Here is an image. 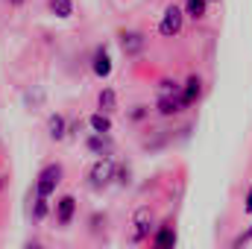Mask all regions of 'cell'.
<instances>
[{"instance_id":"obj_16","label":"cell","mask_w":252,"mask_h":249,"mask_svg":"<svg viewBox=\"0 0 252 249\" xmlns=\"http://www.w3.org/2000/svg\"><path fill=\"white\" fill-rule=\"evenodd\" d=\"M179 82L176 79H170V76H161L158 79V97H179Z\"/></svg>"},{"instance_id":"obj_6","label":"cell","mask_w":252,"mask_h":249,"mask_svg":"<svg viewBox=\"0 0 252 249\" xmlns=\"http://www.w3.org/2000/svg\"><path fill=\"white\" fill-rule=\"evenodd\" d=\"M144 47H147L144 32L129 30V32H124V35H121V50H124L126 56H141V53H144Z\"/></svg>"},{"instance_id":"obj_7","label":"cell","mask_w":252,"mask_h":249,"mask_svg":"<svg viewBox=\"0 0 252 249\" xmlns=\"http://www.w3.org/2000/svg\"><path fill=\"white\" fill-rule=\"evenodd\" d=\"M85 150H88L91 156L109 158V153H112V135H97V132H91V135L85 138Z\"/></svg>"},{"instance_id":"obj_3","label":"cell","mask_w":252,"mask_h":249,"mask_svg":"<svg viewBox=\"0 0 252 249\" xmlns=\"http://www.w3.org/2000/svg\"><path fill=\"white\" fill-rule=\"evenodd\" d=\"M182 24H185V12L179 6H167L164 15H161V21H158V32L164 38H173V35L182 32Z\"/></svg>"},{"instance_id":"obj_1","label":"cell","mask_w":252,"mask_h":249,"mask_svg":"<svg viewBox=\"0 0 252 249\" xmlns=\"http://www.w3.org/2000/svg\"><path fill=\"white\" fill-rule=\"evenodd\" d=\"M62 176H64V167L59 164V161L44 164V167H41V173H38V179H35V196L50 199V196L56 193L59 182H62Z\"/></svg>"},{"instance_id":"obj_18","label":"cell","mask_w":252,"mask_h":249,"mask_svg":"<svg viewBox=\"0 0 252 249\" xmlns=\"http://www.w3.org/2000/svg\"><path fill=\"white\" fill-rule=\"evenodd\" d=\"M50 12L56 15V18H70L73 15V0H50Z\"/></svg>"},{"instance_id":"obj_4","label":"cell","mask_w":252,"mask_h":249,"mask_svg":"<svg viewBox=\"0 0 252 249\" xmlns=\"http://www.w3.org/2000/svg\"><path fill=\"white\" fill-rule=\"evenodd\" d=\"M53 217H56V226L59 229H67L73 223V217H76V196H70V193L59 196L56 199V208H53Z\"/></svg>"},{"instance_id":"obj_25","label":"cell","mask_w":252,"mask_h":249,"mask_svg":"<svg viewBox=\"0 0 252 249\" xmlns=\"http://www.w3.org/2000/svg\"><path fill=\"white\" fill-rule=\"evenodd\" d=\"M205 3H208V0H205Z\"/></svg>"},{"instance_id":"obj_2","label":"cell","mask_w":252,"mask_h":249,"mask_svg":"<svg viewBox=\"0 0 252 249\" xmlns=\"http://www.w3.org/2000/svg\"><path fill=\"white\" fill-rule=\"evenodd\" d=\"M115 170H118L115 158H97V161L91 164V170H88V185L94 187V190L109 187L115 182Z\"/></svg>"},{"instance_id":"obj_12","label":"cell","mask_w":252,"mask_h":249,"mask_svg":"<svg viewBox=\"0 0 252 249\" xmlns=\"http://www.w3.org/2000/svg\"><path fill=\"white\" fill-rule=\"evenodd\" d=\"M156 112H158L161 118H173V115H179V112H185V109H182L179 97H158V100H156Z\"/></svg>"},{"instance_id":"obj_22","label":"cell","mask_w":252,"mask_h":249,"mask_svg":"<svg viewBox=\"0 0 252 249\" xmlns=\"http://www.w3.org/2000/svg\"><path fill=\"white\" fill-rule=\"evenodd\" d=\"M24 249H47V247H44V244H38V241H30Z\"/></svg>"},{"instance_id":"obj_15","label":"cell","mask_w":252,"mask_h":249,"mask_svg":"<svg viewBox=\"0 0 252 249\" xmlns=\"http://www.w3.org/2000/svg\"><path fill=\"white\" fill-rule=\"evenodd\" d=\"M47 214H50V199H44V196H35V199H32V223H41V220H47Z\"/></svg>"},{"instance_id":"obj_11","label":"cell","mask_w":252,"mask_h":249,"mask_svg":"<svg viewBox=\"0 0 252 249\" xmlns=\"http://www.w3.org/2000/svg\"><path fill=\"white\" fill-rule=\"evenodd\" d=\"M47 135H50L53 141H62V138H67V121H64V115L53 112V115L47 118Z\"/></svg>"},{"instance_id":"obj_5","label":"cell","mask_w":252,"mask_h":249,"mask_svg":"<svg viewBox=\"0 0 252 249\" xmlns=\"http://www.w3.org/2000/svg\"><path fill=\"white\" fill-rule=\"evenodd\" d=\"M150 232H153V211L147 205H141L135 211V217H132V241L138 244V241L150 238Z\"/></svg>"},{"instance_id":"obj_21","label":"cell","mask_w":252,"mask_h":249,"mask_svg":"<svg viewBox=\"0 0 252 249\" xmlns=\"http://www.w3.org/2000/svg\"><path fill=\"white\" fill-rule=\"evenodd\" d=\"M244 211H247V214H252V185L247 187V199H244Z\"/></svg>"},{"instance_id":"obj_24","label":"cell","mask_w":252,"mask_h":249,"mask_svg":"<svg viewBox=\"0 0 252 249\" xmlns=\"http://www.w3.org/2000/svg\"><path fill=\"white\" fill-rule=\"evenodd\" d=\"M3 182H6V179H3V176H0V187H3Z\"/></svg>"},{"instance_id":"obj_17","label":"cell","mask_w":252,"mask_h":249,"mask_svg":"<svg viewBox=\"0 0 252 249\" xmlns=\"http://www.w3.org/2000/svg\"><path fill=\"white\" fill-rule=\"evenodd\" d=\"M205 9H208V3H205V0H188L182 12H185L188 18H193V21H202V18H205Z\"/></svg>"},{"instance_id":"obj_20","label":"cell","mask_w":252,"mask_h":249,"mask_svg":"<svg viewBox=\"0 0 252 249\" xmlns=\"http://www.w3.org/2000/svg\"><path fill=\"white\" fill-rule=\"evenodd\" d=\"M147 115H150V109H147V106H132V112H129V118H132V121H144Z\"/></svg>"},{"instance_id":"obj_8","label":"cell","mask_w":252,"mask_h":249,"mask_svg":"<svg viewBox=\"0 0 252 249\" xmlns=\"http://www.w3.org/2000/svg\"><path fill=\"white\" fill-rule=\"evenodd\" d=\"M199 94H202V79H199V76H188V82L179 88V103H182V109L193 106V103L199 100Z\"/></svg>"},{"instance_id":"obj_14","label":"cell","mask_w":252,"mask_h":249,"mask_svg":"<svg viewBox=\"0 0 252 249\" xmlns=\"http://www.w3.org/2000/svg\"><path fill=\"white\" fill-rule=\"evenodd\" d=\"M88 126H91V132H97V135H109V132H112V118L103 115V112H94V115L88 118Z\"/></svg>"},{"instance_id":"obj_19","label":"cell","mask_w":252,"mask_h":249,"mask_svg":"<svg viewBox=\"0 0 252 249\" xmlns=\"http://www.w3.org/2000/svg\"><path fill=\"white\" fill-rule=\"evenodd\" d=\"M252 244V226H247V232H241L238 238H235V244H232V249H247Z\"/></svg>"},{"instance_id":"obj_23","label":"cell","mask_w":252,"mask_h":249,"mask_svg":"<svg viewBox=\"0 0 252 249\" xmlns=\"http://www.w3.org/2000/svg\"><path fill=\"white\" fill-rule=\"evenodd\" d=\"M6 3H9V6H24L27 0H6Z\"/></svg>"},{"instance_id":"obj_10","label":"cell","mask_w":252,"mask_h":249,"mask_svg":"<svg viewBox=\"0 0 252 249\" xmlns=\"http://www.w3.org/2000/svg\"><path fill=\"white\" fill-rule=\"evenodd\" d=\"M91 70H94L100 79H106V76L112 73V56H109V50H106V47H97L94 62H91Z\"/></svg>"},{"instance_id":"obj_13","label":"cell","mask_w":252,"mask_h":249,"mask_svg":"<svg viewBox=\"0 0 252 249\" xmlns=\"http://www.w3.org/2000/svg\"><path fill=\"white\" fill-rule=\"evenodd\" d=\"M97 106H100L103 115H112V112L118 109V94H115V88H103V91L97 94Z\"/></svg>"},{"instance_id":"obj_9","label":"cell","mask_w":252,"mask_h":249,"mask_svg":"<svg viewBox=\"0 0 252 249\" xmlns=\"http://www.w3.org/2000/svg\"><path fill=\"white\" fill-rule=\"evenodd\" d=\"M153 249H176V229L173 226H158L153 235Z\"/></svg>"}]
</instances>
